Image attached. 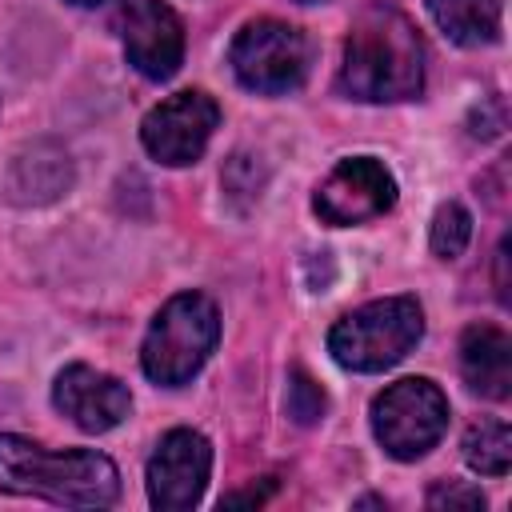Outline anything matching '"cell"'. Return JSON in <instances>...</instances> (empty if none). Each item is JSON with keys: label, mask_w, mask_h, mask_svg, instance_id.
<instances>
[{"label": "cell", "mask_w": 512, "mask_h": 512, "mask_svg": "<svg viewBox=\"0 0 512 512\" xmlns=\"http://www.w3.org/2000/svg\"><path fill=\"white\" fill-rule=\"evenodd\" d=\"M336 84L344 96L364 104H392L420 96L424 40L416 24L388 4L364 8L348 28Z\"/></svg>", "instance_id": "1"}, {"label": "cell", "mask_w": 512, "mask_h": 512, "mask_svg": "<svg viewBox=\"0 0 512 512\" xmlns=\"http://www.w3.org/2000/svg\"><path fill=\"white\" fill-rule=\"evenodd\" d=\"M0 492L40 496L68 508H108L120 496V472L104 452H48L28 436H0Z\"/></svg>", "instance_id": "2"}, {"label": "cell", "mask_w": 512, "mask_h": 512, "mask_svg": "<svg viewBox=\"0 0 512 512\" xmlns=\"http://www.w3.org/2000/svg\"><path fill=\"white\" fill-rule=\"evenodd\" d=\"M220 340V312L204 292H176L148 324L140 344V368L152 384L180 388L212 356Z\"/></svg>", "instance_id": "3"}, {"label": "cell", "mask_w": 512, "mask_h": 512, "mask_svg": "<svg viewBox=\"0 0 512 512\" xmlns=\"http://www.w3.org/2000/svg\"><path fill=\"white\" fill-rule=\"evenodd\" d=\"M424 336V308L416 296H384L352 308L328 332V352L348 372H384L400 364Z\"/></svg>", "instance_id": "4"}, {"label": "cell", "mask_w": 512, "mask_h": 512, "mask_svg": "<svg viewBox=\"0 0 512 512\" xmlns=\"http://www.w3.org/2000/svg\"><path fill=\"white\" fill-rule=\"evenodd\" d=\"M448 428V396L428 376H404L372 400V432L392 460H420Z\"/></svg>", "instance_id": "5"}, {"label": "cell", "mask_w": 512, "mask_h": 512, "mask_svg": "<svg viewBox=\"0 0 512 512\" xmlns=\"http://www.w3.org/2000/svg\"><path fill=\"white\" fill-rule=\"evenodd\" d=\"M228 64L248 92L280 96V92H292L304 84L308 64H312V48L296 24L264 16V20H252L236 32Z\"/></svg>", "instance_id": "6"}, {"label": "cell", "mask_w": 512, "mask_h": 512, "mask_svg": "<svg viewBox=\"0 0 512 512\" xmlns=\"http://www.w3.org/2000/svg\"><path fill=\"white\" fill-rule=\"evenodd\" d=\"M216 124H220V104L208 92L188 88V92L160 100L144 116L140 144L152 160H160L168 168H184V164H196L204 156Z\"/></svg>", "instance_id": "7"}, {"label": "cell", "mask_w": 512, "mask_h": 512, "mask_svg": "<svg viewBox=\"0 0 512 512\" xmlns=\"http://www.w3.org/2000/svg\"><path fill=\"white\" fill-rule=\"evenodd\" d=\"M396 204V176L376 156H348L340 160L316 188L312 208L324 224L348 228L384 216Z\"/></svg>", "instance_id": "8"}, {"label": "cell", "mask_w": 512, "mask_h": 512, "mask_svg": "<svg viewBox=\"0 0 512 512\" xmlns=\"http://www.w3.org/2000/svg\"><path fill=\"white\" fill-rule=\"evenodd\" d=\"M212 476V444L196 428H172L148 456V504L160 512H188L200 504Z\"/></svg>", "instance_id": "9"}, {"label": "cell", "mask_w": 512, "mask_h": 512, "mask_svg": "<svg viewBox=\"0 0 512 512\" xmlns=\"http://www.w3.org/2000/svg\"><path fill=\"white\" fill-rule=\"evenodd\" d=\"M128 64L148 80H168L184 64V24L164 0H120L116 8Z\"/></svg>", "instance_id": "10"}, {"label": "cell", "mask_w": 512, "mask_h": 512, "mask_svg": "<svg viewBox=\"0 0 512 512\" xmlns=\"http://www.w3.org/2000/svg\"><path fill=\"white\" fill-rule=\"evenodd\" d=\"M52 404L80 428V432H112L128 412H132V396L128 388L92 368V364H68L56 372L52 384Z\"/></svg>", "instance_id": "11"}, {"label": "cell", "mask_w": 512, "mask_h": 512, "mask_svg": "<svg viewBox=\"0 0 512 512\" xmlns=\"http://www.w3.org/2000/svg\"><path fill=\"white\" fill-rule=\"evenodd\" d=\"M460 376L488 400L512 396V340L496 324H472L460 336Z\"/></svg>", "instance_id": "12"}, {"label": "cell", "mask_w": 512, "mask_h": 512, "mask_svg": "<svg viewBox=\"0 0 512 512\" xmlns=\"http://www.w3.org/2000/svg\"><path fill=\"white\" fill-rule=\"evenodd\" d=\"M424 4L436 28L460 48H480L500 40V16H504L500 0H424Z\"/></svg>", "instance_id": "13"}, {"label": "cell", "mask_w": 512, "mask_h": 512, "mask_svg": "<svg viewBox=\"0 0 512 512\" xmlns=\"http://www.w3.org/2000/svg\"><path fill=\"white\" fill-rule=\"evenodd\" d=\"M464 464L480 476H504L508 464H512V428L496 416H484L476 420L468 432H464Z\"/></svg>", "instance_id": "14"}, {"label": "cell", "mask_w": 512, "mask_h": 512, "mask_svg": "<svg viewBox=\"0 0 512 512\" xmlns=\"http://www.w3.org/2000/svg\"><path fill=\"white\" fill-rule=\"evenodd\" d=\"M468 236H472V216H468V208L456 204V200L440 204L436 216H432V228H428L432 252H436L440 260H456V256L468 248Z\"/></svg>", "instance_id": "15"}, {"label": "cell", "mask_w": 512, "mask_h": 512, "mask_svg": "<svg viewBox=\"0 0 512 512\" xmlns=\"http://www.w3.org/2000/svg\"><path fill=\"white\" fill-rule=\"evenodd\" d=\"M324 392H320V384H312L304 372H292V380H288V416L296 420V424H316L320 416H324Z\"/></svg>", "instance_id": "16"}, {"label": "cell", "mask_w": 512, "mask_h": 512, "mask_svg": "<svg viewBox=\"0 0 512 512\" xmlns=\"http://www.w3.org/2000/svg\"><path fill=\"white\" fill-rule=\"evenodd\" d=\"M428 508H484V492L464 480H440L428 492Z\"/></svg>", "instance_id": "17"}, {"label": "cell", "mask_w": 512, "mask_h": 512, "mask_svg": "<svg viewBox=\"0 0 512 512\" xmlns=\"http://www.w3.org/2000/svg\"><path fill=\"white\" fill-rule=\"evenodd\" d=\"M268 492H272V484H268L264 492H256V488H248V492H236V496H224V504H264V500H268Z\"/></svg>", "instance_id": "18"}, {"label": "cell", "mask_w": 512, "mask_h": 512, "mask_svg": "<svg viewBox=\"0 0 512 512\" xmlns=\"http://www.w3.org/2000/svg\"><path fill=\"white\" fill-rule=\"evenodd\" d=\"M68 4H76V8H92V4H100V0H68Z\"/></svg>", "instance_id": "19"}, {"label": "cell", "mask_w": 512, "mask_h": 512, "mask_svg": "<svg viewBox=\"0 0 512 512\" xmlns=\"http://www.w3.org/2000/svg\"><path fill=\"white\" fill-rule=\"evenodd\" d=\"M300 4H324V0H300Z\"/></svg>", "instance_id": "20"}]
</instances>
